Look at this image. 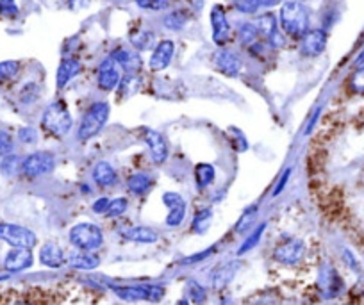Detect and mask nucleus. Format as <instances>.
Here are the masks:
<instances>
[{"label": "nucleus", "mask_w": 364, "mask_h": 305, "mask_svg": "<svg viewBox=\"0 0 364 305\" xmlns=\"http://www.w3.org/2000/svg\"><path fill=\"white\" fill-rule=\"evenodd\" d=\"M117 2H122V0H117Z\"/></svg>", "instance_id": "obj_54"}, {"label": "nucleus", "mask_w": 364, "mask_h": 305, "mask_svg": "<svg viewBox=\"0 0 364 305\" xmlns=\"http://www.w3.org/2000/svg\"><path fill=\"white\" fill-rule=\"evenodd\" d=\"M232 8L241 15H257L261 2L259 0H232Z\"/></svg>", "instance_id": "obj_35"}, {"label": "nucleus", "mask_w": 364, "mask_h": 305, "mask_svg": "<svg viewBox=\"0 0 364 305\" xmlns=\"http://www.w3.org/2000/svg\"><path fill=\"white\" fill-rule=\"evenodd\" d=\"M177 305H191V304L188 300H181V301H177Z\"/></svg>", "instance_id": "obj_53"}, {"label": "nucleus", "mask_w": 364, "mask_h": 305, "mask_svg": "<svg viewBox=\"0 0 364 305\" xmlns=\"http://www.w3.org/2000/svg\"><path fill=\"white\" fill-rule=\"evenodd\" d=\"M40 262L43 266H47V268H61L66 262L65 252L55 243L43 245L40 250Z\"/></svg>", "instance_id": "obj_21"}, {"label": "nucleus", "mask_w": 364, "mask_h": 305, "mask_svg": "<svg viewBox=\"0 0 364 305\" xmlns=\"http://www.w3.org/2000/svg\"><path fill=\"white\" fill-rule=\"evenodd\" d=\"M0 16H4V18L18 16V6L15 0H0Z\"/></svg>", "instance_id": "obj_41"}, {"label": "nucleus", "mask_w": 364, "mask_h": 305, "mask_svg": "<svg viewBox=\"0 0 364 305\" xmlns=\"http://www.w3.org/2000/svg\"><path fill=\"white\" fill-rule=\"evenodd\" d=\"M34 262L33 252L31 248H13V250L8 252L4 259V268L8 272H23V269L31 268Z\"/></svg>", "instance_id": "obj_18"}, {"label": "nucleus", "mask_w": 364, "mask_h": 305, "mask_svg": "<svg viewBox=\"0 0 364 305\" xmlns=\"http://www.w3.org/2000/svg\"><path fill=\"white\" fill-rule=\"evenodd\" d=\"M261 8H275V6L282 4V0H259Z\"/></svg>", "instance_id": "obj_50"}, {"label": "nucleus", "mask_w": 364, "mask_h": 305, "mask_svg": "<svg viewBox=\"0 0 364 305\" xmlns=\"http://www.w3.org/2000/svg\"><path fill=\"white\" fill-rule=\"evenodd\" d=\"M18 138H20V141H22V143H27V145H31V143H36L38 132L34 131V129H31V127L20 129Z\"/></svg>", "instance_id": "obj_45"}, {"label": "nucleus", "mask_w": 364, "mask_h": 305, "mask_svg": "<svg viewBox=\"0 0 364 305\" xmlns=\"http://www.w3.org/2000/svg\"><path fill=\"white\" fill-rule=\"evenodd\" d=\"M209 22H211V36L215 45L225 47L230 40V34H232L229 16H227L225 9H223L222 6H215V8L211 9V15H209Z\"/></svg>", "instance_id": "obj_10"}, {"label": "nucleus", "mask_w": 364, "mask_h": 305, "mask_svg": "<svg viewBox=\"0 0 364 305\" xmlns=\"http://www.w3.org/2000/svg\"><path fill=\"white\" fill-rule=\"evenodd\" d=\"M122 236H124L127 241H132V243H141V245H152L159 240V234H157L154 229H150V227H145V225L129 227L127 230L122 232Z\"/></svg>", "instance_id": "obj_23"}, {"label": "nucleus", "mask_w": 364, "mask_h": 305, "mask_svg": "<svg viewBox=\"0 0 364 305\" xmlns=\"http://www.w3.org/2000/svg\"><path fill=\"white\" fill-rule=\"evenodd\" d=\"M255 27L259 31V36L273 48H281L284 47L286 38L284 33H282L281 26H279V20L275 18L273 13H264V15H259L257 20H255Z\"/></svg>", "instance_id": "obj_8"}, {"label": "nucleus", "mask_w": 364, "mask_h": 305, "mask_svg": "<svg viewBox=\"0 0 364 305\" xmlns=\"http://www.w3.org/2000/svg\"><path fill=\"white\" fill-rule=\"evenodd\" d=\"M320 286L325 296L334 298L336 294H339V291H341L343 280L334 268L327 266V268H323V272H321L320 275Z\"/></svg>", "instance_id": "obj_22"}, {"label": "nucleus", "mask_w": 364, "mask_h": 305, "mask_svg": "<svg viewBox=\"0 0 364 305\" xmlns=\"http://www.w3.org/2000/svg\"><path fill=\"white\" fill-rule=\"evenodd\" d=\"M0 168H2V171H6L8 175H11V173H15L18 168H20V171H22V163H20L18 157L8 156V157H4V161H2V166Z\"/></svg>", "instance_id": "obj_44"}, {"label": "nucleus", "mask_w": 364, "mask_h": 305, "mask_svg": "<svg viewBox=\"0 0 364 305\" xmlns=\"http://www.w3.org/2000/svg\"><path fill=\"white\" fill-rule=\"evenodd\" d=\"M291 168H288V170L284 171V173H282V177L279 178V182H277V186H275V189H273V196H277V195H281L282 191H284V188H286V184H288V181H289V177H291Z\"/></svg>", "instance_id": "obj_48"}, {"label": "nucleus", "mask_w": 364, "mask_h": 305, "mask_svg": "<svg viewBox=\"0 0 364 305\" xmlns=\"http://www.w3.org/2000/svg\"><path fill=\"white\" fill-rule=\"evenodd\" d=\"M186 294L193 304H204L205 298H208V291L204 289V286H200L195 280H190L186 286Z\"/></svg>", "instance_id": "obj_36"}, {"label": "nucleus", "mask_w": 364, "mask_h": 305, "mask_svg": "<svg viewBox=\"0 0 364 305\" xmlns=\"http://www.w3.org/2000/svg\"><path fill=\"white\" fill-rule=\"evenodd\" d=\"M113 293L125 301H161L164 287L157 284H138V286H111Z\"/></svg>", "instance_id": "obj_5"}, {"label": "nucleus", "mask_w": 364, "mask_h": 305, "mask_svg": "<svg viewBox=\"0 0 364 305\" xmlns=\"http://www.w3.org/2000/svg\"><path fill=\"white\" fill-rule=\"evenodd\" d=\"M70 243L82 252H95L104 245V232L95 223H77L70 230Z\"/></svg>", "instance_id": "obj_4"}, {"label": "nucleus", "mask_w": 364, "mask_h": 305, "mask_svg": "<svg viewBox=\"0 0 364 305\" xmlns=\"http://www.w3.org/2000/svg\"><path fill=\"white\" fill-rule=\"evenodd\" d=\"M8 305H33V301H29L27 298H15V300L9 301Z\"/></svg>", "instance_id": "obj_51"}, {"label": "nucleus", "mask_w": 364, "mask_h": 305, "mask_svg": "<svg viewBox=\"0 0 364 305\" xmlns=\"http://www.w3.org/2000/svg\"><path fill=\"white\" fill-rule=\"evenodd\" d=\"M122 66L118 65L117 59L113 55H107L102 63L99 65V70H97V84L102 91L109 93V91H114L118 87L122 80Z\"/></svg>", "instance_id": "obj_9"}, {"label": "nucleus", "mask_w": 364, "mask_h": 305, "mask_svg": "<svg viewBox=\"0 0 364 305\" xmlns=\"http://www.w3.org/2000/svg\"><path fill=\"white\" fill-rule=\"evenodd\" d=\"M72 113L65 100H54L48 104L41 118V129L52 138H65L72 131Z\"/></svg>", "instance_id": "obj_3"}, {"label": "nucleus", "mask_w": 364, "mask_h": 305, "mask_svg": "<svg viewBox=\"0 0 364 305\" xmlns=\"http://www.w3.org/2000/svg\"><path fill=\"white\" fill-rule=\"evenodd\" d=\"M213 252H215V248H208V250L200 252V254H195V255H191V257L184 259V261H182V264H195V262L204 261V259H208Z\"/></svg>", "instance_id": "obj_49"}, {"label": "nucleus", "mask_w": 364, "mask_h": 305, "mask_svg": "<svg viewBox=\"0 0 364 305\" xmlns=\"http://www.w3.org/2000/svg\"><path fill=\"white\" fill-rule=\"evenodd\" d=\"M118 65L122 66L125 73H138L141 70V58H139L138 50H131V48L120 47L114 52H111Z\"/></svg>", "instance_id": "obj_19"}, {"label": "nucleus", "mask_w": 364, "mask_h": 305, "mask_svg": "<svg viewBox=\"0 0 364 305\" xmlns=\"http://www.w3.org/2000/svg\"><path fill=\"white\" fill-rule=\"evenodd\" d=\"M139 75L138 73H125V77H122L120 84H118V90H120V98H127L131 95H134L139 90Z\"/></svg>", "instance_id": "obj_31"}, {"label": "nucleus", "mask_w": 364, "mask_h": 305, "mask_svg": "<svg viewBox=\"0 0 364 305\" xmlns=\"http://www.w3.org/2000/svg\"><path fill=\"white\" fill-rule=\"evenodd\" d=\"M13 150H15V141H13V136L6 131H0V157L11 156Z\"/></svg>", "instance_id": "obj_40"}, {"label": "nucleus", "mask_w": 364, "mask_h": 305, "mask_svg": "<svg viewBox=\"0 0 364 305\" xmlns=\"http://www.w3.org/2000/svg\"><path fill=\"white\" fill-rule=\"evenodd\" d=\"M232 136H234V141H232L234 149H236L237 152H245V150H247V146H248V143H247V139H245L243 132L236 131V129H234Z\"/></svg>", "instance_id": "obj_46"}, {"label": "nucleus", "mask_w": 364, "mask_h": 305, "mask_svg": "<svg viewBox=\"0 0 364 305\" xmlns=\"http://www.w3.org/2000/svg\"><path fill=\"white\" fill-rule=\"evenodd\" d=\"M134 4L139 9H145V11H166L170 8V0H134Z\"/></svg>", "instance_id": "obj_37"}, {"label": "nucleus", "mask_w": 364, "mask_h": 305, "mask_svg": "<svg viewBox=\"0 0 364 305\" xmlns=\"http://www.w3.org/2000/svg\"><path fill=\"white\" fill-rule=\"evenodd\" d=\"M304 254H306V245H304V241L291 237V240H286L284 243H281L275 248L273 259L281 262V264L291 266L302 261Z\"/></svg>", "instance_id": "obj_11"}, {"label": "nucleus", "mask_w": 364, "mask_h": 305, "mask_svg": "<svg viewBox=\"0 0 364 305\" xmlns=\"http://www.w3.org/2000/svg\"><path fill=\"white\" fill-rule=\"evenodd\" d=\"M154 178L150 177L149 173H132L131 177L127 178V188L132 195H146V193L152 189Z\"/></svg>", "instance_id": "obj_27"}, {"label": "nucleus", "mask_w": 364, "mask_h": 305, "mask_svg": "<svg viewBox=\"0 0 364 305\" xmlns=\"http://www.w3.org/2000/svg\"><path fill=\"white\" fill-rule=\"evenodd\" d=\"M188 22H190V15L182 9H175L163 16V26L170 31H182Z\"/></svg>", "instance_id": "obj_29"}, {"label": "nucleus", "mask_w": 364, "mask_h": 305, "mask_svg": "<svg viewBox=\"0 0 364 305\" xmlns=\"http://www.w3.org/2000/svg\"><path fill=\"white\" fill-rule=\"evenodd\" d=\"M175 55V43L171 40H161L156 43L149 59V68L152 72H163L171 65Z\"/></svg>", "instance_id": "obj_14"}, {"label": "nucleus", "mask_w": 364, "mask_h": 305, "mask_svg": "<svg viewBox=\"0 0 364 305\" xmlns=\"http://www.w3.org/2000/svg\"><path fill=\"white\" fill-rule=\"evenodd\" d=\"M327 31L323 29H309L304 38L300 40V52L306 58H318L325 52L327 48Z\"/></svg>", "instance_id": "obj_12"}, {"label": "nucleus", "mask_w": 364, "mask_h": 305, "mask_svg": "<svg viewBox=\"0 0 364 305\" xmlns=\"http://www.w3.org/2000/svg\"><path fill=\"white\" fill-rule=\"evenodd\" d=\"M163 202L168 208V216H166V225L168 227H178L184 218H186V200L182 198L178 193H164Z\"/></svg>", "instance_id": "obj_15"}, {"label": "nucleus", "mask_w": 364, "mask_h": 305, "mask_svg": "<svg viewBox=\"0 0 364 305\" xmlns=\"http://www.w3.org/2000/svg\"><path fill=\"white\" fill-rule=\"evenodd\" d=\"M87 0H68V4L72 6V8H80V6H86Z\"/></svg>", "instance_id": "obj_52"}, {"label": "nucleus", "mask_w": 364, "mask_h": 305, "mask_svg": "<svg viewBox=\"0 0 364 305\" xmlns=\"http://www.w3.org/2000/svg\"><path fill=\"white\" fill-rule=\"evenodd\" d=\"M55 168V156L47 150H38V152L29 154L26 159L22 161V173L27 175L29 178L43 177V175L50 173Z\"/></svg>", "instance_id": "obj_6"}, {"label": "nucleus", "mask_w": 364, "mask_h": 305, "mask_svg": "<svg viewBox=\"0 0 364 305\" xmlns=\"http://www.w3.org/2000/svg\"><path fill=\"white\" fill-rule=\"evenodd\" d=\"M146 146H149L150 157L154 159L156 164H163L168 159V154H170V145H168V139L164 138L161 132L157 131H146L143 134Z\"/></svg>", "instance_id": "obj_16"}, {"label": "nucleus", "mask_w": 364, "mask_h": 305, "mask_svg": "<svg viewBox=\"0 0 364 305\" xmlns=\"http://www.w3.org/2000/svg\"><path fill=\"white\" fill-rule=\"evenodd\" d=\"M127 208H129L127 198H124V196H118V198L111 200V205H109V209H107L106 216H109V218H118V216H122L125 211H127Z\"/></svg>", "instance_id": "obj_39"}, {"label": "nucleus", "mask_w": 364, "mask_h": 305, "mask_svg": "<svg viewBox=\"0 0 364 305\" xmlns=\"http://www.w3.org/2000/svg\"><path fill=\"white\" fill-rule=\"evenodd\" d=\"M82 70V63L77 58L61 59V63L58 66V73H55V86H58V90H63V87L68 86Z\"/></svg>", "instance_id": "obj_17"}, {"label": "nucleus", "mask_w": 364, "mask_h": 305, "mask_svg": "<svg viewBox=\"0 0 364 305\" xmlns=\"http://www.w3.org/2000/svg\"><path fill=\"white\" fill-rule=\"evenodd\" d=\"M259 31L257 27H255L254 22H241L240 26H237V40H240V43L243 45V47H250V45L257 43L259 41Z\"/></svg>", "instance_id": "obj_28"}, {"label": "nucleus", "mask_w": 364, "mask_h": 305, "mask_svg": "<svg viewBox=\"0 0 364 305\" xmlns=\"http://www.w3.org/2000/svg\"><path fill=\"white\" fill-rule=\"evenodd\" d=\"M129 41H131V45L134 50H138V52L150 50V48L156 47V34L149 29H138V31H134V33H131Z\"/></svg>", "instance_id": "obj_25"}, {"label": "nucleus", "mask_w": 364, "mask_h": 305, "mask_svg": "<svg viewBox=\"0 0 364 305\" xmlns=\"http://www.w3.org/2000/svg\"><path fill=\"white\" fill-rule=\"evenodd\" d=\"M350 87H352L355 93L364 95V65L359 66V70L350 77Z\"/></svg>", "instance_id": "obj_42"}, {"label": "nucleus", "mask_w": 364, "mask_h": 305, "mask_svg": "<svg viewBox=\"0 0 364 305\" xmlns=\"http://www.w3.org/2000/svg\"><path fill=\"white\" fill-rule=\"evenodd\" d=\"M68 264L75 269H82V272H90V269H95L100 266V259L99 255H95L93 252H82L77 250L70 255Z\"/></svg>", "instance_id": "obj_24"}, {"label": "nucleus", "mask_w": 364, "mask_h": 305, "mask_svg": "<svg viewBox=\"0 0 364 305\" xmlns=\"http://www.w3.org/2000/svg\"><path fill=\"white\" fill-rule=\"evenodd\" d=\"M109 114L111 106L107 102H93L84 113L82 120H80L79 129H77V139L86 143L95 138V136H99L102 129L106 127Z\"/></svg>", "instance_id": "obj_2"}, {"label": "nucleus", "mask_w": 364, "mask_h": 305, "mask_svg": "<svg viewBox=\"0 0 364 305\" xmlns=\"http://www.w3.org/2000/svg\"><path fill=\"white\" fill-rule=\"evenodd\" d=\"M237 269H240V264H237V262H229V264L222 266V268L215 273V277H213V286H215L216 289H222V287H225L227 284L234 279V275L237 273Z\"/></svg>", "instance_id": "obj_30"}, {"label": "nucleus", "mask_w": 364, "mask_h": 305, "mask_svg": "<svg viewBox=\"0 0 364 305\" xmlns=\"http://www.w3.org/2000/svg\"><path fill=\"white\" fill-rule=\"evenodd\" d=\"M257 205H250L243 211V215L240 216L236 223V232L237 234H245L247 230H250L255 223V216H257Z\"/></svg>", "instance_id": "obj_32"}, {"label": "nucleus", "mask_w": 364, "mask_h": 305, "mask_svg": "<svg viewBox=\"0 0 364 305\" xmlns=\"http://www.w3.org/2000/svg\"><path fill=\"white\" fill-rule=\"evenodd\" d=\"M111 205V198H106V196H102V198L97 200L95 203H93V213H97V215H107V209H109Z\"/></svg>", "instance_id": "obj_47"}, {"label": "nucleus", "mask_w": 364, "mask_h": 305, "mask_svg": "<svg viewBox=\"0 0 364 305\" xmlns=\"http://www.w3.org/2000/svg\"><path fill=\"white\" fill-rule=\"evenodd\" d=\"M93 181L100 188H113L118 184V171L114 170L113 164H109L107 161H100L93 168Z\"/></svg>", "instance_id": "obj_20"}, {"label": "nucleus", "mask_w": 364, "mask_h": 305, "mask_svg": "<svg viewBox=\"0 0 364 305\" xmlns=\"http://www.w3.org/2000/svg\"><path fill=\"white\" fill-rule=\"evenodd\" d=\"M211 218H213V211L211 209H200V211L195 215L193 218V230L198 234H204L205 230H208L209 223H211Z\"/></svg>", "instance_id": "obj_34"}, {"label": "nucleus", "mask_w": 364, "mask_h": 305, "mask_svg": "<svg viewBox=\"0 0 364 305\" xmlns=\"http://www.w3.org/2000/svg\"><path fill=\"white\" fill-rule=\"evenodd\" d=\"M38 95H40V90H38L36 84H27V86H23V91L22 95H20V98H22L23 104H33L34 100L38 98Z\"/></svg>", "instance_id": "obj_43"}, {"label": "nucleus", "mask_w": 364, "mask_h": 305, "mask_svg": "<svg viewBox=\"0 0 364 305\" xmlns=\"http://www.w3.org/2000/svg\"><path fill=\"white\" fill-rule=\"evenodd\" d=\"M20 72L18 61H2L0 63V84H6L15 79Z\"/></svg>", "instance_id": "obj_33"}, {"label": "nucleus", "mask_w": 364, "mask_h": 305, "mask_svg": "<svg viewBox=\"0 0 364 305\" xmlns=\"http://www.w3.org/2000/svg\"><path fill=\"white\" fill-rule=\"evenodd\" d=\"M0 240L11 245L13 248H31L38 243V237L33 230L15 223H0Z\"/></svg>", "instance_id": "obj_7"}, {"label": "nucleus", "mask_w": 364, "mask_h": 305, "mask_svg": "<svg viewBox=\"0 0 364 305\" xmlns=\"http://www.w3.org/2000/svg\"><path fill=\"white\" fill-rule=\"evenodd\" d=\"M264 229H266V225H264V223H261V225H259L257 229H255L254 232H252L250 236H248L247 240H245V243L241 245V248H240V250H237V255H243V254H247L248 250H252V248H254L255 245L259 243V240H261V237H262V232H264Z\"/></svg>", "instance_id": "obj_38"}, {"label": "nucleus", "mask_w": 364, "mask_h": 305, "mask_svg": "<svg viewBox=\"0 0 364 305\" xmlns=\"http://www.w3.org/2000/svg\"><path fill=\"white\" fill-rule=\"evenodd\" d=\"M279 26L282 33L291 40H302L304 34L311 29L309 11L302 2H296V0L284 2L279 11Z\"/></svg>", "instance_id": "obj_1"}, {"label": "nucleus", "mask_w": 364, "mask_h": 305, "mask_svg": "<svg viewBox=\"0 0 364 305\" xmlns=\"http://www.w3.org/2000/svg\"><path fill=\"white\" fill-rule=\"evenodd\" d=\"M213 65L220 73L227 77H236L241 72V59L237 58L236 52L229 50L225 47H220L218 50L213 54Z\"/></svg>", "instance_id": "obj_13"}, {"label": "nucleus", "mask_w": 364, "mask_h": 305, "mask_svg": "<svg viewBox=\"0 0 364 305\" xmlns=\"http://www.w3.org/2000/svg\"><path fill=\"white\" fill-rule=\"evenodd\" d=\"M195 184L198 186V189H205L211 184H215L216 181V170L213 164L209 163H198L193 170Z\"/></svg>", "instance_id": "obj_26"}]
</instances>
